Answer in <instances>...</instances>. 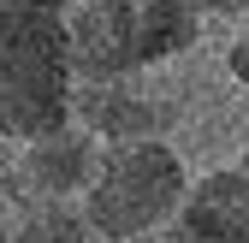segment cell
<instances>
[{
  "mask_svg": "<svg viewBox=\"0 0 249 243\" xmlns=\"http://www.w3.org/2000/svg\"><path fill=\"white\" fill-rule=\"evenodd\" d=\"M202 18H249V0H196Z\"/></svg>",
  "mask_w": 249,
  "mask_h": 243,
  "instance_id": "9c48e42d",
  "label": "cell"
},
{
  "mask_svg": "<svg viewBox=\"0 0 249 243\" xmlns=\"http://www.w3.org/2000/svg\"><path fill=\"white\" fill-rule=\"evenodd\" d=\"M71 119L95 142H142L172 131V101L142 71L124 77H77L71 83Z\"/></svg>",
  "mask_w": 249,
  "mask_h": 243,
  "instance_id": "277c9868",
  "label": "cell"
},
{
  "mask_svg": "<svg viewBox=\"0 0 249 243\" xmlns=\"http://www.w3.org/2000/svg\"><path fill=\"white\" fill-rule=\"evenodd\" d=\"M6 148H12V142H6V137H0V166H6Z\"/></svg>",
  "mask_w": 249,
  "mask_h": 243,
  "instance_id": "5bb4252c",
  "label": "cell"
},
{
  "mask_svg": "<svg viewBox=\"0 0 249 243\" xmlns=\"http://www.w3.org/2000/svg\"><path fill=\"white\" fill-rule=\"evenodd\" d=\"M101 148L77 119H66V125H53L42 137H24L12 142V190L18 202H83L89 178H95L101 166Z\"/></svg>",
  "mask_w": 249,
  "mask_h": 243,
  "instance_id": "3957f363",
  "label": "cell"
},
{
  "mask_svg": "<svg viewBox=\"0 0 249 243\" xmlns=\"http://www.w3.org/2000/svg\"><path fill=\"white\" fill-rule=\"evenodd\" d=\"M137 30H142V59L160 66V59H178L196 48L202 12L196 0H137Z\"/></svg>",
  "mask_w": 249,
  "mask_h": 243,
  "instance_id": "8992f818",
  "label": "cell"
},
{
  "mask_svg": "<svg viewBox=\"0 0 249 243\" xmlns=\"http://www.w3.org/2000/svg\"><path fill=\"white\" fill-rule=\"evenodd\" d=\"M226 71H231L237 89H249V18H237L231 42H226Z\"/></svg>",
  "mask_w": 249,
  "mask_h": 243,
  "instance_id": "ba28073f",
  "label": "cell"
},
{
  "mask_svg": "<svg viewBox=\"0 0 249 243\" xmlns=\"http://www.w3.org/2000/svg\"><path fill=\"white\" fill-rule=\"evenodd\" d=\"M0 6H30V12H53V18H66L77 0H0Z\"/></svg>",
  "mask_w": 249,
  "mask_h": 243,
  "instance_id": "30bf717a",
  "label": "cell"
},
{
  "mask_svg": "<svg viewBox=\"0 0 249 243\" xmlns=\"http://www.w3.org/2000/svg\"><path fill=\"white\" fill-rule=\"evenodd\" d=\"M0 243H12V208H6V196H0Z\"/></svg>",
  "mask_w": 249,
  "mask_h": 243,
  "instance_id": "7c38bea8",
  "label": "cell"
},
{
  "mask_svg": "<svg viewBox=\"0 0 249 243\" xmlns=\"http://www.w3.org/2000/svg\"><path fill=\"white\" fill-rule=\"evenodd\" d=\"M184 190H190V166L178 160V148L166 137H142L101 148V166L77 208L101 243H142L178 220Z\"/></svg>",
  "mask_w": 249,
  "mask_h": 243,
  "instance_id": "6da1fadb",
  "label": "cell"
},
{
  "mask_svg": "<svg viewBox=\"0 0 249 243\" xmlns=\"http://www.w3.org/2000/svg\"><path fill=\"white\" fill-rule=\"evenodd\" d=\"M142 243H202V237H190L184 226H160V231H154V237H142Z\"/></svg>",
  "mask_w": 249,
  "mask_h": 243,
  "instance_id": "8fae6325",
  "label": "cell"
},
{
  "mask_svg": "<svg viewBox=\"0 0 249 243\" xmlns=\"http://www.w3.org/2000/svg\"><path fill=\"white\" fill-rule=\"evenodd\" d=\"M71 48L66 18L0 6V137L24 142L71 119Z\"/></svg>",
  "mask_w": 249,
  "mask_h": 243,
  "instance_id": "7a4b0ae2",
  "label": "cell"
},
{
  "mask_svg": "<svg viewBox=\"0 0 249 243\" xmlns=\"http://www.w3.org/2000/svg\"><path fill=\"white\" fill-rule=\"evenodd\" d=\"M172 226H184L202 243H249V172L213 166V172L190 178Z\"/></svg>",
  "mask_w": 249,
  "mask_h": 243,
  "instance_id": "5b68a950",
  "label": "cell"
},
{
  "mask_svg": "<svg viewBox=\"0 0 249 243\" xmlns=\"http://www.w3.org/2000/svg\"><path fill=\"white\" fill-rule=\"evenodd\" d=\"M231 166H237V172H249V142L237 148V160H231Z\"/></svg>",
  "mask_w": 249,
  "mask_h": 243,
  "instance_id": "4fadbf2b",
  "label": "cell"
},
{
  "mask_svg": "<svg viewBox=\"0 0 249 243\" xmlns=\"http://www.w3.org/2000/svg\"><path fill=\"white\" fill-rule=\"evenodd\" d=\"M12 243H95V231H89L77 202H18Z\"/></svg>",
  "mask_w": 249,
  "mask_h": 243,
  "instance_id": "52a82bcc",
  "label": "cell"
}]
</instances>
